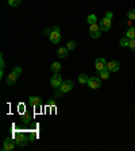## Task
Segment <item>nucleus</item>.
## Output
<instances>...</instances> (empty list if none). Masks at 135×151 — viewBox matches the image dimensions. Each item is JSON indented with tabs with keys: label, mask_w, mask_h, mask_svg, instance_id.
<instances>
[{
	"label": "nucleus",
	"mask_w": 135,
	"mask_h": 151,
	"mask_svg": "<svg viewBox=\"0 0 135 151\" xmlns=\"http://www.w3.org/2000/svg\"><path fill=\"white\" fill-rule=\"evenodd\" d=\"M7 1L11 7H18L19 4H20V0H7Z\"/></svg>",
	"instance_id": "nucleus-20"
},
{
	"label": "nucleus",
	"mask_w": 135,
	"mask_h": 151,
	"mask_svg": "<svg viewBox=\"0 0 135 151\" xmlns=\"http://www.w3.org/2000/svg\"><path fill=\"white\" fill-rule=\"evenodd\" d=\"M95 67H96V70H97V72H100V70H103L104 67H107L106 59L103 58V57H99V58L95 61Z\"/></svg>",
	"instance_id": "nucleus-8"
},
{
	"label": "nucleus",
	"mask_w": 135,
	"mask_h": 151,
	"mask_svg": "<svg viewBox=\"0 0 135 151\" xmlns=\"http://www.w3.org/2000/svg\"><path fill=\"white\" fill-rule=\"evenodd\" d=\"M99 26H100V29H101L103 33H107V31H110V29H111V19L103 18L101 22L99 23Z\"/></svg>",
	"instance_id": "nucleus-7"
},
{
	"label": "nucleus",
	"mask_w": 135,
	"mask_h": 151,
	"mask_svg": "<svg viewBox=\"0 0 135 151\" xmlns=\"http://www.w3.org/2000/svg\"><path fill=\"white\" fill-rule=\"evenodd\" d=\"M88 86L91 89H99L100 86H101V78L99 77H91L89 80H88Z\"/></svg>",
	"instance_id": "nucleus-3"
},
{
	"label": "nucleus",
	"mask_w": 135,
	"mask_h": 151,
	"mask_svg": "<svg viewBox=\"0 0 135 151\" xmlns=\"http://www.w3.org/2000/svg\"><path fill=\"white\" fill-rule=\"evenodd\" d=\"M128 47L135 51V39H130V43H128Z\"/></svg>",
	"instance_id": "nucleus-25"
},
{
	"label": "nucleus",
	"mask_w": 135,
	"mask_h": 151,
	"mask_svg": "<svg viewBox=\"0 0 135 151\" xmlns=\"http://www.w3.org/2000/svg\"><path fill=\"white\" fill-rule=\"evenodd\" d=\"M87 22L89 23V26H91V24H95V23H97V18H96V15H89V16H88L87 18Z\"/></svg>",
	"instance_id": "nucleus-18"
},
{
	"label": "nucleus",
	"mask_w": 135,
	"mask_h": 151,
	"mask_svg": "<svg viewBox=\"0 0 135 151\" xmlns=\"http://www.w3.org/2000/svg\"><path fill=\"white\" fill-rule=\"evenodd\" d=\"M72 89H73V81H72V80H65V81H62L61 86H59L61 93H68V92H70Z\"/></svg>",
	"instance_id": "nucleus-2"
},
{
	"label": "nucleus",
	"mask_w": 135,
	"mask_h": 151,
	"mask_svg": "<svg viewBox=\"0 0 135 151\" xmlns=\"http://www.w3.org/2000/svg\"><path fill=\"white\" fill-rule=\"evenodd\" d=\"M53 30H55V31H59V27H58V26H55V27H53Z\"/></svg>",
	"instance_id": "nucleus-28"
},
{
	"label": "nucleus",
	"mask_w": 135,
	"mask_h": 151,
	"mask_svg": "<svg viewBox=\"0 0 135 151\" xmlns=\"http://www.w3.org/2000/svg\"><path fill=\"white\" fill-rule=\"evenodd\" d=\"M15 146H16V140L11 139V138H7L3 143V150L4 151H11L15 148Z\"/></svg>",
	"instance_id": "nucleus-5"
},
{
	"label": "nucleus",
	"mask_w": 135,
	"mask_h": 151,
	"mask_svg": "<svg viewBox=\"0 0 135 151\" xmlns=\"http://www.w3.org/2000/svg\"><path fill=\"white\" fill-rule=\"evenodd\" d=\"M68 50H69L68 47H61V49H58V51H57V55H58L59 58H65L66 55H68Z\"/></svg>",
	"instance_id": "nucleus-14"
},
{
	"label": "nucleus",
	"mask_w": 135,
	"mask_h": 151,
	"mask_svg": "<svg viewBox=\"0 0 135 151\" xmlns=\"http://www.w3.org/2000/svg\"><path fill=\"white\" fill-rule=\"evenodd\" d=\"M50 84L53 88H59L62 84V77L59 73H54V76H51V80H50Z\"/></svg>",
	"instance_id": "nucleus-4"
},
{
	"label": "nucleus",
	"mask_w": 135,
	"mask_h": 151,
	"mask_svg": "<svg viewBox=\"0 0 135 151\" xmlns=\"http://www.w3.org/2000/svg\"><path fill=\"white\" fill-rule=\"evenodd\" d=\"M49 39H50V42L53 45L59 43V41H61V34H59V31H55V30H53V31L49 34Z\"/></svg>",
	"instance_id": "nucleus-6"
},
{
	"label": "nucleus",
	"mask_w": 135,
	"mask_h": 151,
	"mask_svg": "<svg viewBox=\"0 0 135 151\" xmlns=\"http://www.w3.org/2000/svg\"><path fill=\"white\" fill-rule=\"evenodd\" d=\"M119 43H120L122 47H127L128 43H130V39H128L127 37H124V38H122L120 41H119Z\"/></svg>",
	"instance_id": "nucleus-19"
},
{
	"label": "nucleus",
	"mask_w": 135,
	"mask_h": 151,
	"mask_svg": "<svg viewBox=\"0 0 135 151\" xmlns=\"http://www.w3.org/2000/svg\"><path fill=\"white\" fill-rule=\"evenodd\" d=\"M126 37H127L128 39H135V27H130V29L127 30Z\"/></svg>",
	"instance_id": "nucleus-16"
},
{
	"label": "nucleus",
	"mask_w": 135,
	"mask_h": 151,
	"mask_svg": "<svg viewBox=\"0 0 135 151\" xmlns=\"http://www.w3.org/2000/svg\"><path fill=\"white\" fill-rule=\"evenodd\" d=\"M23 123H30V120H31V116H30L29 113H24V116H23Z\"/></svg>",
	"instance_id": "nucleus-24"
},
{
	"label": "nucleus",
	"mask_w": 135,
	"mask_h": 151,
	"mask_svg": "<svg viewBox=\"0 0 135 151\" xmlns=\"http://www.w3.org/2000/svg\"><path fill=\"white\" fill-rule=\"evenodd\" d=\"M12 73H15V74H16V76H18V77H19V76L22 74V69H20V67H19V66H15L14 69H12Z\"/></svg>",
	"instance_id": "nucleus-23"
},
{
	"label": "nucleus",
	"mask_w": 135,
	"mask_h": 151,
	"mask_svg": "<svg viewBox=\"0 0 135 151\" xmlns=\"http://www.w3.org/2000/svg\"><path fill=\"white\" fill-rule=\"evenodd\" d=\"M30 104H31L33 107H39V105H41V97L30 96Z\"/></svg>",
	"instance_id": "nucleus-12"
},
{
	"label": "nucleus",
	"mask_w": 135,
	"mask_h": 151,
	"mask_svg": "<svg viewBox=\"0 0 135 151\" xmlns=\"http://www.w3.org/2000/svg\"><path fill=\"white\" fill-rule=\"evenodd\" d=\"M4 66H6V62H4L3 55H1V58H0V69H1V70H4Z\"/></svg>",
	"instance_id": "nucleus-26"
},
{
	"label": "nucleus",
	"mask_w": 135,
	"mask_h": 151,
	"mask_svg": "<svg viewBox=\"0 0 135 151\" xmlns=\"http://www.w3.org/2000/svg\"><path fill=\"white\" fill-rule=\"evenodd\" d=\"M112 16H113V14H112V12L108 11V12L106 14V16H104V18H107V19H112Z\"/></svg>",
	"instance_id": "nucleus-27"
},
{
	"label": "nucleus",
	"mask_w": 135,
	"mask_h": 151,
	"mask_svg": "<svg viewBox=\"0 0 135 151\" xmlns=\"http://www.w3.org/2000/svg\"><path fill=\"white\" fill-rule=\"evenodd\" d=\"M127 18L130 19V20H135V10H130V11L127 12Z\"/></svg>",
	"instance_id": "nucleus-21"
},
{
	"label": "nucleus",
	"mask_w": 135,
	"mask_h": 151,
	"mask_svg": "<svg viewBox=\"0 0 135 151\" xmlns=\"http://www.w3.org/2000/svg\"><path fill=\"white\" fill-rule=\"evenodd\" d=\"M51 72H54V73H58L59 70H61V63L59 62H54V63H51Z\"/></svg>",
	"instance_id": "nucleus-17"
},
{
	"label": "nucleus",
	"mask_w": 135,
	"mask_h": 151,
	"mask_svg": "<svg viewBox=\"0 0 135 151\" xmlns=\"http://www.w3.org/2000/svg\"><path fill=\"white\" fill-rule=\"evenodd\" d=\"M110 70H108V67H104L103 70H100L99 72V74H100V78H103V80H107V78L110 77Z\"/></svg>",
	"instance_id": "nucleus-13"
},
{
	"label": "nucleus",
	"mask_w": 135,
	"mask_h": 151,
	"mask_svg": "<svg viewBox=\"0 0 135 151\" xmlns=\"http://www.w3.org/2000/svg\"><path fill=\"white\" fill-rule=\"evenodd\" d=\"M66 47L69 49V50H74V49H76V42H73V41L68 42V45H66Z\"/></svg>",
	"instance_id": "nucleus-22"
},
{
	"label": "nucleus",
	"mask_w": 135,
	"mask_h": 151,
	"mask_svg": "<svg viewBox=\"0 0 135 151\" xmlns=\"http://www.w3.org/2000/svg\"><path fill=\"white\" fill-rule=\"evenodd\" d=\"M88 80H89V77H88L87 74H80L78 76V82H80L81 85H85V84H88Z\"/></svg>",
	"instance_id": "nucleus-15"
},
{
	"label": "nucleus",
	"mask_w": 135,
	"mask_h": 151,
	"mask_svg": "<svg viewBox=\"0 0 135 151\" xmlns=\"http://www.w3.org/2000/svg\"><path fill=\"white\" fill-rule=\"evenodd\" d=\"M16 80H18V76L15 73H10L7 76V84L8 85H15L16 84Z\"/></svg>",
	"instance_id": "nucleus-11"
},
{
	"label": "nucleus",
	"mask_w": 135,
	"mask_h": 151,
	"mask_svg": "<svg viewBox=\"0 0 135 151\" xmlns=\"http://www.w3.org/2000/svg\"><path fill=\"white\" fill-rule=\"evenodd\" d=\"M107 67H108V70H110V72H113V73H116L118 70L120 69V63L118 62V61H115V59H113V61H110V62L107 63Z\"/></svg>",
	"instance_id": "nucleus-9"
},
{
	"label": "nucleus",
	"mask_w": 135,
	"mask_h": 151,
	"mask_svg": "<svg viewBox=\"0 0 135 151\" xmlns=\"http://www.w3.org/2000/svg\"><path fill=\"white\" fill-rule=\"evenodd\" d=\"M101 29H100V26H99L97 23H95V24H91L89 26V34H91L92 38H95V39H97V38H100V35H101Z\"/></svg>",
	"instance_id": "nucleus-1"
},
{
	"label": "nucleus",
	"mask_w": 135,
	"mask_h": 151,
	"mask_svg": "<svg viewBox=\"0 0 135 151\" xmlns=\"http://www.w3.org/2000/svg\"><path fill=\"white\" fill-rule=\"evenodd\" d=\"M15 139H16V144H19V146H24L26 142H27L23 134H16L15 135Z\"/></svg>",
	"instance_id": "nucleus-10"
}]
</instances>
